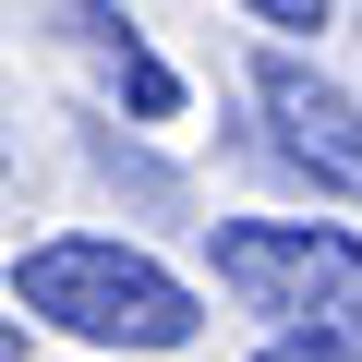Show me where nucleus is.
<instances>
[{
	"instance_id": "nucleus-4",
	"label": "nucleus",
	"mask_w": 362,
	"mask_h": 362,
	"mask_svg": "<svg viewBox=\"0 0 362 362\" xmlns=\"http://www.w3.org/2000/svg\"><path fill=\"white\" fill-rule=\"evenodd\" d=\"M49 13H61V37L109 73V97H121L133 121H181V73L133 37V13H121V0H49Z\"/></svg>"
},
{
	"instance_id": "nucleus-1",
	"label": "nucleus",
	"mask_w": 362,
	"mask_h": 362,
	"mask_svg": "<svg viewBox=\"0 0 362 362\" xmlns=\"http://www.w3.org/2000/svg\"><path fill=\"white\" fill-rule=\"evenodd\" d=\"M13 302H25V326H61L85 350H181V338L206 326L194 278H169L145 242H109V230L25 242L13 254Z\"/></svg>"
},
{
	"instance_id": "nucleus-5",
	"label": "nucleus",
	"mask_w": 362,
	"mask_h": 362,
	"mask_svg": "<svg viewBox=\"0 0 362 362\" xmlns=\"http://www.w3.org/2000/svg\"><path fill=\"white\" fill-rule=\"evenodd\" d=\"M254 362H362V338H338V326H278Z\"/></svg>"
},
{
	"instance_id": "nucleus-7",
	"label": "nucleus",
	"mask_w": 362,
	"mask_h": 362,
	"mask_svg": "<svg viewBox=\"0 0 362 362\" xmlns=\"http://www.w3.org/2000/svg\"><path fill=\"white\" fill-rule=\"evenodd\" d=\"M0 362H25V314H0Z\"/></svg>"
},
{
	"instance_id": "nucleus-2",
	"label": "nucleus",
	"mask_w": 362,
	"mask_h": 362,
	"mask_svg": "<svg viewBox=\"0 0 362 362\" xmlns=\"http://www.w3.org/2000/svg\"><path fill=\"white\" fill-rule=\"evenodd\" d=\"M206 266L266 326H338V338H362V242L326 230V218H218Z\"/></svg>"
},
{
	"instance_id": "nucleus-3",
	"label": "nucleus",
	"mask_w": 362,
	"mask_h": 362,
	"mask_svg": "<svg viewBox=\"0 0 362 362\" xmlns=\"http://www.w3.org/2000/svg\"><path fill=\"white\" fill-rule=\"evenodd\" d=\"M254 109H266V145L314 181V194H350V206H362V97H350V85H326L314 61L266 49V61H254Z\"/></svg>"
},
{
	"instance_id": "nucleus-6",
	"label": "nucleus",
	"mask_w": 362,
	"mask_h": 362,
	"mask_svg": "<svg viewBox=\"0 0 362 362\" xmlns=\"http://www.w3.org/2000/svg\"><path fill=\"white\" fill-rule=\"evenodd\" d=\"M230 13H254V25H290V37H314V25H326V0H230Z\"/></svg>"
}]
</instances>
